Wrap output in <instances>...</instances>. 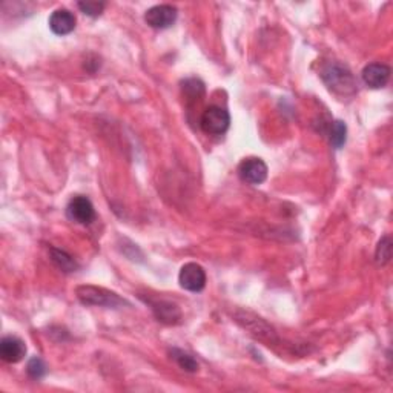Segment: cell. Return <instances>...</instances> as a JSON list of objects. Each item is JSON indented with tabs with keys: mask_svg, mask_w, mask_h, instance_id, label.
<instances>
[{
	"mask_svg": "<svg viewBox=\"0 0 393 393\" xmlns=\"http://www.w3.org/2000/svg\"><path fill=\"white\" fill-rule=\"evenodd\" d=\"M321 78H323L326 87L331 91L337 92V94H353L356 88H358L352 73L337 62L329 63L323 69V73H321Z\"/></svg>",
	"mask_w": 393,
	"mask_h": 393,
	"instance_id": "1",
	"label": "cell"
},
{
	"mask_svg": "<svg viewBox=\"0 0 393 393\" xmlns=\"http://www.w3.org/2000/svg\"><path fill=\"white\" fill-rule=\"evenodd\" d=\"M76 294L85 306L117 307L125 304V299H121L117 294L105 288H97V286H78Z\"/></svg>",
	"mask_w": 393,
	"mask_h": 393,
	"instance_id": "2",
	"label": "cell"
},
{
	"mask_svg": "<svg viewBox=\"0 0 393 393\" xmlns=\"http://www.w3.org/2000/svg\"><path fill=\"white\" fill-rule=\"evenodd\" d=\"M200 126H202V130L206 134L221 135L229 130L231 116L229 112L220 108V106H209V108L203 112L202 120H200Z\"/></svg>",
	"mask_w": 393,
	"mask_h": 393,
	"instance_id": "3",
	"label": "cell"
},
{
	"mask_svg": "<svg viewBox=\"0 0 393 393\" xmlns=\"http://www.w3.org/2000/svg\"><path fill=\"white\" fill-rule=\"evenodd\" d=\"M67 216L71 221H74V223L91 225L96 218V211L89 198L83 195H77L74 198H71V202L68 203Z\"/></svg>",
	"mask_w": 393,
	"mask_h": 393,
	"instance_id": "4",
	"label": "cell"
},
{
	"mask_svg": "<svg viewBox=\"0 0 393 393\" xmlns=\"http://www.w3.org/2000/svg\"><path fill=\"white\" fill-rule=\"evenodd\" d=\"M178 283L189 292H202L206 288V272L197 263H188L180 269Z\"/></svg>",
	"mask_w": 393,
	"mask_h": 393,
	"instance_id": "5",
	"label": "cell"
},
{
	"mask_svg": "<svg viewBox=\"0 0 393 393\" xmlns=\"http://www.w3.org/2000/svg\"><path fill=\"white\" fill-rule=\"evenodd\" d=\"M238 175L243 182L249 184H261L268 178V164L261 159L251 157V159H246L240 163Z\"/></svg>",
	"mask_w": 393,
	"mask_h": 393,
	"instance_id": "6",
	"label": "cell"
},
{
	"mask_svg": "<svg viewBox=\"0 0 393 393\" xmlns=\"http://www.w3.org/2000/svg\"><path fill=\"white\" fill-rule=\"evenodd\" d=\"M146 24L155 30H166L177 20V8L173 5H155L145 14Z\"/></svg>",
	"mask_w": 393,
	"mask_h": 393,
	"instance_id": "7",
	"label": "cell"
},
{
	"mask_svg": "<svg viewBox=\"0 0 393 393\" xmlns=\"http://www.w3.org/2000/svg\"><path fill=\"white\" fill-rule=\"evenodd\" d=\"M390 68L384 63H370L366 68L363 69L361 77L363 82L367 85L372 89H380L384 88L385 85L390 80Z\"/></svg>",
	"mask_w": 393,
	"mask_h": 393,
	"instance_id": "8",
	"label": "cell"
},
{
	"mask_svg": "<svg viewBox=\"0 0 393 393\" xmlns=\"http://www.w3.org/2000/svg\"><path fill=\"white\" fill-rule=\"evenodd\" d=\"M26 355V344L17 337H5L0 341V356L5 363H20Z\"/></svg>",
	"mask_w": 393,
	"mask_h": 393,
	"instance_id": "9",
	"label": "cell"
},
{
	"mask_svg": "<svg viewBox=\"0 0 393 393\" xmlns=\"http://www.w3.org/2000/svg\"><path fill=\"white\" fill-rule=\"evenodd\" d=\"M49 28L57 35H67L74 31L76 16L69 10H55L49 17Z\"/></svg>",
	"mask_w": 393,
	"mask_h": 393,
	"instance_id": "10",
	"label": "cell"
},
{
	"mask_svg": "<svg viewBox=\"0 0 393 393\" xmlns=\"http://www.w3.org/2000/svg\"><path fill=\"white\" fill-rule=\"evenodd\" d=\"M152 307L154 315L157 320L166 324H177L182 320V312L175 304L171 302H164V299H157V302H149Z\"/></svg>",
	"mask_w": 393,
	"mask_h": 393,
	"instance_id": "11",
	"label": "cell"
},
{
	"mask_svg": "<svg viewBox=\"0 0 393 393\" xmlns=\"http://www.w3.org/2000/svg\"><path fill=\"white\" fill-rule=\"evenodd\" d=\"M49 255H51V261L60 270H63V272H65V274L76 272L77 268H78L77 261L73 259V256H71L69 254H67L65 251H62V249L51 247V251H49Z\"/></svg>",
	"mask_w": 393,
	"mask_h": 393,
	"instance_id": "12",
	"label": "cell"
},
{
	"mask_svg": "<svg viewBox=\"0 0 393 393\" xmlns=\"http://www.w3.org/2000/svg\"><path fill=\"white\" fill-rule=\"evenodd\" d=\"M347 139V126L344 121L335 120L331 125V132H329V140H331V145L333 148H342V145L346 143Z\"/></svg>",
	"mask_w": 393,
	"mask_h": 393,
	"instance_id": "13",
	"label": "cell"
},
{
	"mask_svg": "<svg viewBox=\"0 0 393 393\" xmlns=\"http://www.w3.org/2000/svg\"><path fill=\"white\" fill-rule=\"evenodd\" d=\"M171 356H173V360H174L183 370L191 372V374H194V372L198 370V363L194 360V356H191L189 353L183 352V350H180V349H173V350H171Z\"/></svg>",
	"mask_w": 393,
	"mask_h": 393,
	"instance_id": "14",
	"label": "cell"
},
{
	"mask_svg": "<svg viewBox=\"0 0 393 393\" xmlns=\"http://www.w3.org/2000/svg\"><path fill=\"white\" fill-rule=\"evenodd\" d=\"M26 372L28 375H30L33 380H40V378H44L46 375V364L45 361L39 358V356H33V358L28 361L26 364Z\"/></svg>",
	"mask_w": 393,
	"mask_h": 393,
	"instance_id": "15",
	"label": "cell"
},
{
	"mask_svg": "<svg viewBox=\"0 0 393 393\" xmlns=\"http://www.w3.org/2000/svg\"><path fill=\"white\" fill-rule=\"evenodd\" d=\"M390 256H392V241L389 237H384L376 247V261L378 264L384 266V264H387L390 261Z\"/></svg>",
	"mask_w": 393,
	"mask_h": 393,
	"instance_id": "16",
	"label": "cell"
},
{
	"mask_svg": "<svg viewBox=\"0 0 393 393\" xmlns=\"http://www.w3.org/2000/svg\"><path fill=\"white\" fill-rule=\"evenodd\" d=\"M77 6H78V10H80L83 14H87V16L98 17L100 14L103 12L106 3H103V2H91V0H88V2H78Z\"/></svg>",
	"mask_w": 393,
	"mask_h": 393,
	"instance_id": "17",
	"label": "cell"
}]
</instances>
